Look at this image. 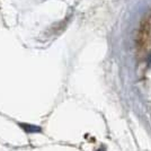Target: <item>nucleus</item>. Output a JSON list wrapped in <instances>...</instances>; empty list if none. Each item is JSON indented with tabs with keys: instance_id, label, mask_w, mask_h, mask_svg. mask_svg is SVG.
<instances>
[{
	"instance_id": "f257e3e1",
	"label": "nucleus",
	"mask_w": 151,
	"mask_h": 151,
	"mask_svg": "<svg viewBox=\"0 0 151 151\" xmlns=\"http://www.w3.org/2000/svg\"><path fill=\"white\" fill-rule=\"evenodd\" d=\"M20 126L25 130L26 132H41V129L37 127V126L26 125V124H20Z\"/></svg>"
},
{
	"instance_id": "f03ea898",
	"label": "nucleus",
	"mask_w": 151,
	"mask_h": 151,
	"mask_svg": "<svg viewBox=\"0 0 151 151\" xmlns=\"http://www.w3.org/2000/svg\"><path fill=\"white\" fill-rule=\"evenodd\" d=\"M147 62H148V64H149V65L151 67V53L149 54V55H148V59H147Z\"/></svg>"
},
{
	"instance_id": "7ed1b4c3",
	"label": "nucleus",
	"mask_w": 151,
	"mask_h": 151,
	"mask_svg": "<svg viewBox=\"0 0 151 151\" xmlns=\"http://www.w3.org/2000/svg\"><path fill=\"white\" fill-rule=\"evenodd\" d=\"M98 151H106V150H105L104 148H101V149H99V150H98Z\"/></svg>"
}]
</instances>
